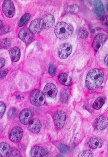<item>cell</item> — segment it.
<instances>
[{"mask_svg":"<svg viewBox=\"0 0 108 157\" xmlns=\"http://www.w3.org/2000/svg\"><path fill=\"white\" fill-rule=\"evenodd\" d=\"M104 78V73L102 70L98 69H92L89 71L87 75L86 86L90 90H95L102 85Z\"/></svg>","mask_w":108,"mask_h":157,"instance_id":"cell-1","label":"cell"},{"mask_svg":"<svg viewBox=\"0 0 108 157\" xmlns=\"http://www.w3.org/2000/svg\"><path fill=\"white\" fill-rule=\"evenodd\" d=\"M54 31L57 38L61 40H65L71 36L74 31V28L70 24L61 22L56 25Z\"/></svg>","mask_w":108,"mask_h":157,"instance_id":"cell-2","label":"cell"},{"mask_svg":"<svg viewBox=\"0 0 108 157\" xmlns=\"http://www.w3.org/2000/svg\"><path fill=\"white\" fill-rule=\"evenodd\" d=\"M29 100L33 105L37 107H40L45 103V97L43 93L39 90H35L30 94Z\"/></svg>","mask_w":108,"mask_h":157,"instance_id":"cell-3","label":"cell"},{"mask_svg":"<svg viewBox=\"0 0 108 157\" xmlns=\"http://www.w3.org/2000/svg\"><path fill=\"white\" fill-rule=\"evenodd\" d=\"M66 120V115L62 111H58L53 115V121L56 128L60 129L64 125Z\"/></svg>","mask_w":108,"mask_h":157,"instance_id":"cell-4","label":"cell"},{"mask_svg":"<svg viewBox=\"0 0 108 157\" xmlns=\"http://www.w3.org/2000/svg\"><path fill=\"white\" fill-rule=\"evenodd\" d=\"M72 46L70 43H65L62 44L58 50V56L61 59H65L68 58L72 52Z\"/></svg>","mask_w":108,"mask_h":157,"instance_id":"cell-5","label":"cell"},{"mask_svg":"<svg viewBox=\"0 0 108 157\" xmlns=\"http://www.w3.org/2000/svg\"><path fill=\"white\" fill-rule=\"evenodd\" d=\"M2 10L7 17H13L15 13V6L12 1L10 0L4 1L2 5Z\"/></svg>","mask_w":108,"mask_h":157,"instance_id":"cell-6","label":"cell"},{"mask_svg":"<svg viewBox=\"0 0 108 157\" xmlns=\"http://www.w3.org/2000/svg\"><path fill=\"white\" fill-rule=\"evenodd\" d=\"M58 90L56 86L52 83H47L43 90V94L47 98H54L56 96Z\"/></svg>","mask_w":108,"mask_h":157,"instance_id":"cell-7","label":"cell"},{"mask_svg":"<svg viewBox=\"0 0 108 157\" xmlns=\"http://www.w3.org/2000/svg\"><path fill=\"white\" fill-rule=\"evenodd\" d=\"M107 38V36L103 33H100L96 36L92 43V47L96 52L102 46Z\"/></svg>","mask_w":108,"mask_h":157,"instance_id":"cell-8","label":"cell"},{"mask_svg":"<svg viewBox=\"0 0 108 157\" xmlns=\"http://www.w3.org/2000/svg\"><path fill=\"white\" fill-rule=\"evenodd\" d=\"M23 135L22 129L20 127H15L13 128L9 135V138L11 141L14 143L20 141Z\"/></svg>","mask_w":108,"mask_h":157,"instance_id":"cell-9","label":"cell"},{"mask_svg":"<svg viewBox=\"0 0 108 157\" xmlns=\"http://www.w3.org/2000/svg\"><path fill=\"white\" fill-rule=\"evenodd\" d=\"M94 126L98 131L105 129L108 125V119L104 116H101L96 118L94 121Z\"/></svg>","mask_w":108,"mask_h":157,"instance_id":"cell-10","label":"cell"},{"mask_svg":"<svg viewBox=\"0 0 108 157\" xmlns=\"http://www.w3.org/2000/svg\"><path fill=\"white\" fill-rule=\"evenodd\" d=\"M55 23V19L51 14L45 15L42 19V29L48 30L51 29Z\"/></svg>","mask_w":108,"mask_h":157,"instance_id":"cell-11","label":"cell"},{"mask_svg":"<svg viewBox=\"0 0 108 157\" xmlns=\"http://www.w3.org/2000/svg\"><path fill=\"white\" fill-rule=\"evenodd\" d=\"M32 114L31 111L28 109H23L19 115V120L21 123L24 125L29 124L32 121Z\"/></svg>","mask_w":108,"mask_h":157,"instance_id":"cell-12","label":"cell"},{"mask_svg":"<svg viewBox=\"0 0 108 157\" xmlns=\"http://www.w3.org/2000/svg\"><path fill=\"white\" fill-rule=\"evenodd\" d=\"M42 29V19L38 18L33 20L30 23L29 30L33 34L39 33Z\"/></svg>","mask_w":108,"mask_h":157,"instance_id":"cell-13","label":"cell"},{"mask_svg":"<svg viewBox=\"0 0 108 157\" xmlns=\"http://www.w3.org/2000/svg\"><path fill=\"white\" fill-rule=\"evenodd\" d=\"M18 36L21 40L26 43L31 42L33 36L29 29L26 28L22 29L20 30Z\"/></svg>","mask_w":108,"mask_h":157,"instance_id":"cell-14","label":"cell"},{"mask_svg":"<svg viewBox=\"0 0 108 157\" xmlns=\"http://www.w3.org/2000/svg\"><path fill=\"white\" fill-rule=\"evenodd\" d=\"M12 152V148L9 144L4 142L0 143V157H9Z\"/></svg>","mask_w":108,"mask_h":157,"instance_id":"cell-15","label":"cell"},{"mask_svg":"<svg viewBox=\"0 0 108 157\" xmlns=\"http://www.w3.org/2000/svg\"><path fill=\"white\" fill-rule=\"evenodd\" d=\"M42 127L40 121L37 119L31 121L29 123V129L32 133L37 134L40 131Z\"/></svg>","mask_w":108,"mask_h":157,"instance_id":"cell-16","label":"cell"},{"mask_svg":"<svg viewBox=\"0 0 108 157\" xmlns=\"http://www.w3.org/2000/svg\"><path fill=\"white\" fill-rule=\"evenodd\" d=\"M94 12L96 15L99 17H102L104 16L105 11L104 6L100 1H94Z\"/></svg>","mask_w":108,"mask_h":157,"instance_id":"cell-17","label":"cell"},{"mask_svg":"<svg viewBox=\"0 0 108 157\" xmlns=\"http://www.w3.org/2000/svg\"><path fill=\"white\" fill-rule=\"evenodd\" d=\"M30 154L32 157H43L45 155V151L44 149L41 147L36 146L32 148Z\"/></svg>","mask_w":108,"mask_h":157,"instance_id":"cell-18","label":"cell"},{"mask_svg":"<svg viewBox=\"0 0 108 157\" xmlns=\"http://www.w3.org/2000/svg\"><path fill=\"white\" fill-rule=\"evenodd\" d=\"M58 79L60 83L67 86H70L72 83L71 78L66 73H63L60 74L58 77Z\"/></svg>","mask_w":108,"mask_h":157,"instance_id":"cell-19","label":"cell"},{"mask_svg":"<svg viewBox=\"0 0 108 157\" xmlns=\"http://www.w3.org/2000/svg\"><path fill=\"white\" fill-rule=\"evenodd\" d=\"M103 144V142L101 139L95 137L91 138L89 143V147L93 149L100 148Z\"/></svg>","mask_w":108,"mask_h":157,"instance_id":"cell-20","label":"cell"},{"mask_svg":"<svg viewBox=\"0 0 108 157\" xmlns=\"http://www.w3.org/2000/svg\"><path fill=\"white\" fill-rule=\"evenodd\" d=\"M10 54L13 62H17L19 60L21 57L20 49L17 47H15L10 51Z\"/></svg>","mask_w":108,"mask_h":157,"instance_id":"cell-21","label":"cell"},{"mask_svg":"<svg viewBox=\"0 0 108 157\" xmlns=\"http://www.w3.org/2000/svg\"><path fill=\"white\" fill-rule=\"evenodd\" d=\"M104 103V99L102 97L97 98L94 101L93 105L94 109L96 110H99L103 105Z\"/></svg>","mask_w":108,"mask_h":157,"instance_id":"cell-22","label":"cell"},{"mask_svg":"<svg viewBox=\"0 0 108 157\" xmlns=\"http://www.w3.org/2000/svg\"><path fill=\"white\" fill-rule=\"evenodd\" d=\"M78 37L81 39L84 40L87 38L89 33L87 30L85 28L82 27L79 29L78 32Z\"/></svg>","mask_w":108,"mask_h":157,"instance_id":"cell-23","label":"cell"},{"mask_svg":"<svg viewBox=\"0 0 108 157\" xmlns=\"http://www.w3.org/2000/svg\"><path fill=\"white\" fill-rule=\"evenodd\" d=\"M31 17L30 14L27 13L24 15L21 18L18 23V25L22 27L26 25L29 21Z\"/></svg>","mask_w":108,"mask_h":157,"instance_id":"cell-24","label":"cell"},{"mask_svg":"<svg viewBox=\"0 0 108 157\" xmlns=\"http://www.w3.org/2000/svg\"><path fill=\"white\" fill-rule=\"evenodd\" d=\"M79 9V7L77 5H73L67 7L65 10L71 13H75L78 12Z\"/></svg>","mask_w":108,"mask_h":157,"instance_id":"cell-25","label":"cell"},{"mask_svg":"<svg viewBox=\"0 0 108 157\" xmlns=\"http://www.w3.org/2000/svg\"><path fill=\"white\" fill-rule=\"evenodd\" d=\"M1 44L2 48L5 49L8 48L11 46V40L8 38L4 39L2 40Z\"/></svg>","mask_w":108,"mask_h":157,"instance_id":"cell-26","label":"cell"},{"mask_svg":"<svg viewBox=\"0 0 108 157\" xmlns=\"http://www.w3.org/2000/svg\"><path fill=\"white\" fill-rule=\"evenodd\" d=\"M17 113V109L15 108L10 109L8 112V117L10 119H13L15 118Z\"/></svg>","mask_w":108,"mask_h":157,"instance_id":"cell-27","label":"cell"},{"mask_svg":"<svg viewBox=\"0 0 108 157\" xmlns=\"http://www.w3.org/2000/svg\"><path fill=\"white\" fill-rule=\"evenodd\" d=\"M79 157H91L93 156L92 152L89 150H85L81 152L79 156Z\"/></svg>","mask_w":108,"mask_h":157,"instance_id":"cell-28","label":"cell"},{"mask_svg":"<svg viewBox=\"0 0 108 157\" xmlns=\"http://www.w3.org/2000/svg\"><path fill=\"white\" fill-rule=\"evenodd\" d=\"M6 110V106L5 104L2 101H0V117L4 115Z\"/></svg>","mask_w":108,"mask_h":157,"instance_id":"cell-29","label":"cell"},{"mask_svg":"<svg viewBox=\"0 0 108 157\" xmlns=\"http://www.w3.org/2000/svg\"><path fill=\"white\" fill-rule=\"evenodd\" d=\"M68 97V93L67 90H64L61 95V99L62 101L65 102L66 101Z\"/></svg>","mask_w":108,"mask_h":157,"instance_id":"cell-30","label":"cell"},{"mask_svg":"<svg viewBox=\"0 0 108 157\" xmlns=\"http://www.w3.org/2000/svg\"><path fill=\"white\" fill-rule=\"evenodd\" d=\"M56 71V67L53 65L50 64L48 67V72L50 75H53L55 74Z\"/></svg>","mask_w":108,"mask_h":157,"instance_id":"cell-31","label":"cell"},{"mask_svg":"<svg viewBox=\"0 0 108 157\" xmlns=\"http://www.w3.org/2000/svg\"><path fill=\"white\" fill-rule=\"evenodd\" d=\"M8 70L5 69L0 71V79H2L5 78L7 75Z\"/></svg>","mask_w":108,"mask_h":157,"instance_id":"cell-32","label":"cell"},{"mask_svg":"<svg viewBox=\"0 0 108 157\" xmlns=\"http://www.w3.org/2000/svg\"><path fill=\"white\" fill-rule=\"evenodd\" d=\"M12 156L13 157H20V153L19 151L16 148H14L12 150L11 153Z\"/></svg>","mask_w":108,"mask_h":157,"instance_id":"cell-33","label":"cell"},{"mask_svg":"<svg viewBox=\"0 0 108 157\" xmlns=\"http://www.w3.org/2000/svg\"><path fill=\"white\" fill-rule=\"evenodd\" d=\"M60 148L61 151L64 153L67 152L68 150V147L67 146L62 144L60 145Z\"/></svg>","mask_w":108,"mask_h":157,"instance_id":"cell-34","label":"cell"},{"mask_svg":"<svg viewBox=\"0 0 108 157\" xmlns=\"http://www.w3.org/2000/svg\"><path fill=\"white\" fill-rule=\"evenodd\" d=\"M101 20L102 22L104 25H106L108 24V17L107 16H104L101 17Z\"/></svg>","mask_w":108,"mask_h":157,"instance_id":"cell-35","label":"cell"},{"mask_svg":"<svg viewBox=\"0 0 108 157\" xmlns=\"http://www.w3.org/2000/svg\"><path fill=\"white\" fill-rule=\"evenodd\" d=\"M5 60L2 58H0V69L3 67L5 65Z\"/></svg>","mask_w":108,"mask_h":157,"instance_id":"cell-36","label":"cell"},{"mask_svg":"<svg viewBox=\"0 0 108 157\" xmlns=\"http://www.w3.org/2000/svg\"><path fill=\"white\" fill-rule=\"evenodd\" d=\"M9 28L7 27H5V28L2 29V32L3 33H5L6 32H7L9 30Z\"/></svg>","mask_w":108,"mask_h":157,"instance_id":"cell-37","label":"cell"},{"mask_svg":"<svg viewBox=\"0 0 108 157\" xmlns=\"http://www.w3.org/2000/svg\"><path fill=\"white\" fill-rule=\"evenodd\" d=\"M105 63L106 65H108V55H107L105 59Z\"/></svg>","mask_w":108,"mask_h":157,"instance_id":"cell-38","label":"cell"},{"mask_svg":"<svg viewBox=\"0 0 108 157\" xmlns=\"http://www.w3.org/2000/svg\"><path fill=\"white\" fill-rule=\"evenodd\" d=\"M3 27V23L2 21L0 20V30H1Z\"/></svg>","mask_w":108,"mask_h":157,"instance_id":"cell-39","label":"cell"},{"mask_svg":"<svg viewBox=\"0 0 108 157\" xmlns=\"http://www.w3.org/2000/svg\"><path fill=\"white\" fill-rule=\"evenodd\" d=\"M17 97H18L17 98H21V97H20V96L19 95H18V96H17Z\"/></svg>","mask_w":108,"mask_h":157,"instance_id":"cell-40","label":"cell"},{"mask_svg":"<svg viewBox=\"0 0 108 157\" xmlns=\"http://www.w3.org/2000/svg\"><path fill=\"white\" fill-rule=\"evenodd\" d=\"M106 8H107V10H108V4H107L106 5Z\"/></svg>","mask_w":108,"mask_h":157,"instance_id":"cell-41","label":"cell"},{"mask_svg":"<svg viewBox=\"0 0 108 157\" xmlns=\"http://www.w3.org/2000/svg\"></svg>","mask_w":108,"mask_h":157,"instance_id":"cell-42","label":"cell"}]
</instances>
